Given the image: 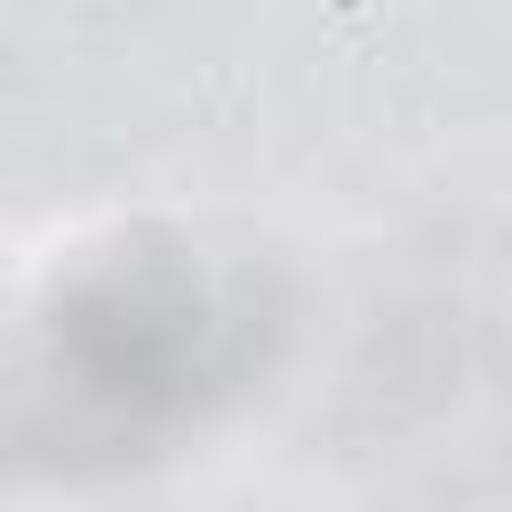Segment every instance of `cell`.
I'll return each instance as SVG.
<instances>
[{"label": "cell", "instance_id": "cell-1", "mask_svg": "<svg viewBox=\"0 0 512 512\" xmlns=\"http://www.w3.org/2000/svg\"><path fill=\"white\" fill-rule=\"evenodd\" d=\"M208 296L176 264H120L96 288H80L56 320V376L72 384L80 408L136 424L200 392L208 376Z\"/></svg>", "mask_w": 512, "mask_h": 512}]
</instances>
